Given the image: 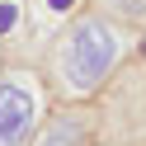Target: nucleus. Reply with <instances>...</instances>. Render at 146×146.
Instances as JSON below:
<instances>
[{"label": "nucleus", "mask_w": 146, "mask_h": 146, "mask_svg": "<svg viewBox=\"0 0 146 146\" xmlns=\"http://www.w3.org/2000/svg\"><path fill=\"white\" fill-rule=\"evenodd\" d=\"M90 141V118L80 108H66V113L42 118L38 127V146H85Z\"/></svg>", "instance_id": "3"}, {"label": "nucleus", "mask_w": 146, "mask_h": 146, "mask_svg": "<svg viewBox=\"0 0 146 146\" xmlns=\"http://www.w3.org/2000/svg\"><path fill=\"white\" fill-rule=\"evenodd\" d=\"M71 5H76V0H47V10H57V14H61V10H71Z\"/></svg>", "instance_id": "6"}, {"label": "nucleus", "mask_w": 146, "mask_h": 146, "mask_svg": "<svg viewBox=\"0 0 146 146\" xmlns=\"http://www.w3.org/2000/svg\"><path fill=\"white\" fill-rule=\"evenodd\" d=\"M113 14H123V19H141L146 14V0H104Z\"/></svg>", "instance_id": "4"}, {"label": "nucleus", "mask_w": 146, "mask_h": 146, "mask_svg": "<svg viewBox=\"0 0 146 146\" xmlns=\"http://www.w3.org/2000/svg\"><path fill=\"white\" fill-rule=\"evenodd\" d=\"M118 57H123V33L104 14H80L66 33H61L57 52H52V76L66 94L85 99L113 76Z\"/></svg>", "instance_id": "1"}, {"label": "nucleus", "mask_w": 146, "mask_h": 146, "mask_svg": "<svg viewBox=\"0 0 146 146\" xmlns=\"http://www.w3.org/2000/svg\"><path fill=\"white\" fill-rule=\"evenodd\" d=\"M42 80L24 66L0 71V146H33L42 127Z\"/></svg>", "instance_id": "2"}, {"label": "nucleus", "mask_w": 146, "mask_h": 146, "mask_svg": "<svg viewBox=\"0 0 146 146\" xmlns=\"http://www.w3.org/2000/svg\"><path fill=\"white\" fill-rule=\"evenodd\" d=\"M14 19H19V10H14V5H0V33H10Z\"/></svg>", "instance_id": "5"}]
</instances>
